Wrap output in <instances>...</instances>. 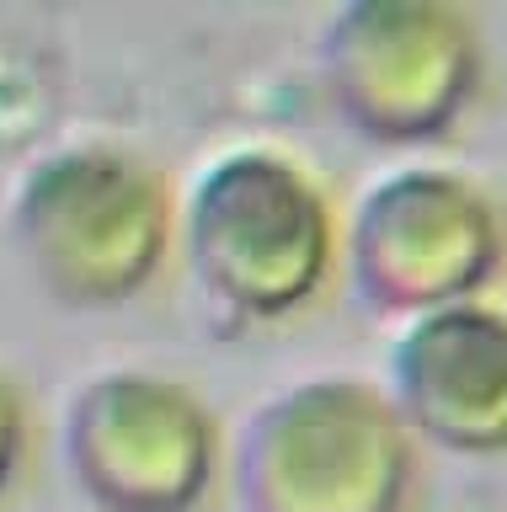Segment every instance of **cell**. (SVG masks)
Instances as JSON below:
<instances>
[{
	"label": "cell",
	"instance_id": "cell-1",
	"mask_svg": "<svg viewBox=\"0 0 507 512\" xmlns=\"http://www.w3.org/2000/svg\"><path fill=\"white\" fill-rule=\"evenodd\" d=\"M502 256V208L465 171L406 166L390 171L358 203V283L385 310L433 315L481 299L502 272Z\"/></svg>",
	"mask_w": 507,
	"mask_h": 512
},
{
	"label": "cell",
	"instance_id": "cell-2",
	"mask_svg": "<svg viewBox=\"0 0 507 512\" xmlns=\"http://www.w3.org/2000/svg\"><path fill=\"white\" fill-rule=\"evenodd\" d=\"M486 75L481 32L438 0L353 6L337 38L342 107L374 139H438L465 118Z\"/></svg>",
	"mask_w": 507,
	"mask_h": 512
},
{
	"label": "cell",
	"instance_id": "cell-3",
	"mask_svg": "<svg viewBox=\"0 0 507 512\" xmlns=\"http://www.w3.org/2000/svg\"><path fill=\"white\" fill-rule=\"evenodd\" d=\"M390 406L411 438L454 454H507V310L465 299L411 315L390 352Z\"/></svg>",
	"mask_w": 507,
	"mask_h": 512
},
{
	"label": "cell",
	"instance_id": "cell-4",
	"mask_svg": "<svg viewBox=\"0 0 507 512\" xmlns=\"http://www.w3.org/2000/svg\"><path fill=\"white\" fill-rule=\"evenodd\" d=\"M219 203L230 214L203 219L214 251L209 262L235 304L289 310L315 288L331 251L326 203L299 166L273 155H235L219 166Z\"/></svg>",
	"mask_w": 507,
	"mask_h": 512
}]
</instances>
